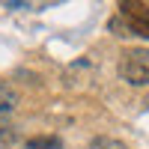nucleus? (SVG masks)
<instances>
[{"instance_id": "f257e3e1", "label": "nucleus", "mask_w": 149, "mask_h": 149, "mask_svg": "<svg viewBox=\"0 0 149 149\" xmlns=\"http://www.w3.org/2000/svg\"><path fill=\"white\" fill-rule=\"evenodd\" d=\"M116 36H146L149 39V3H137V0H125L119 3V18L110 24Z\"/></svg>"}, {"instance_id": "f03ea898", "label": "nucleus", "mask_w": 149, "mask_h": 149, "mask_svg": "<svg viewBox=\"0 0 149 149\" xmlns=\"http://www.w3.org/2000/svg\"><path fill=\"white\" fill-rule=\"evenodd\" d=\"M119 78L131 86L149 84V48H128L119 57Z\"/></svg>"}, {"instance_id": "7ed1b4c3", "label": "nucleus", "mask_w": 149, "mask_h": 149, "mask_svg": "<svg viewBox=\"0 0 149 149\" xmlns=\"http://www.w3.org/2000/svg\"><path fill=\"white\" fill-rule=\"evenodd\" d=\"M15 107H18V93L9 84H0V119H6Z\"/></svg>"}, {"instance_id": "20e7f679", "label": "nucleus", "mask_w": 149, "mask_h": 149, "mask_svg": "<svg viewBox=\"0 0 149 149\" xmlns=\"http://www.w3.org/2000/svg\"><path fill=\"white\" fill-rule=\"evenodd\" d=\"M86 149H128V146L122 140H113V137H95V140H90Z\"/></svg>"}, {"instance_id": "39448f33", "label": "nucleus", "mask_w": 149, "mask_h": 149, "mask_svg": "<svg viewBox=\"0 0 149 149\" xmlns=\"http://www.w3.org/2000/svg\"><path fill=\"white\" fill-rule=\"evenodd\" d=\"M57 146H60V140H54V137H42V140L27 143V149H57Z\"/></svg>"}]
</instances>
